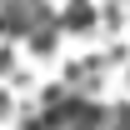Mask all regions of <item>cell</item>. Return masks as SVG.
Returning <instances> with one entry per match:
<instances>
[{"mask_svg":"<svg viewBox=\"0 0 130 130\" xmlns=\"http://www.w3.org/2000/svg\"><path fill=\"white\" fill-rule=\"evenodd\" d=\"M60 25H65V30H90V25H95V10H90L85 0H70L65 15H60Z\"/></svg>","mask_w":130,"mask_h":130,"instance_id":"6da1fadb","label":"cell"},{"mask_svg":"<svg viewBox=\"0 0 130 130\" xmlns=\"http://www.w3.org/2000/svg\"><path fill=\"white\" fill-rule=\"evenodd\" d=\"M5 110H10V105H5V95H0V115H5Z\"/></svg>","mask_w":130,"mask_h":130,"instance_id":"7a4b0ae2","label":"cell"}]
</instances>
